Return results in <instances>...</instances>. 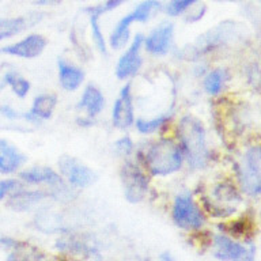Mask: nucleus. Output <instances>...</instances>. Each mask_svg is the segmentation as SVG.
Returning <instances> with one entry per match:
<instances>
[{"label":"nucleus","instance_id":"1","mask_svg":"<svg viewBox=\"0 0 261 261\" xmlns=\"http://www.w3.org/2000/svg\"><path fill=\"white\" fill-rule=\"evenodd\" d=\"M134 158L144 167L151 178L171 177L185 166L182 148L174 136H159L143 148L136 146Z\"/></svg>","mask_w":261,"mask_h":261},{"label":"nucleus","instance_id":"2","mask_svg":"<svg viewBox=\"0 0 261 261\" xmlns=\"http://www.w3.org/2000/svg\"><path fill=\"white\" fill-rule=\"evenodd\" d=\"M174 134L189 170H204L211 162V150L201 120L193 114H182L175 124Z\"/></svg>","mask_w":261,"mask_h":261},{"label":"nucleus","instance_id":"3","mask_svg":"<svg viewBox=\"0 0 261 261\" xmlns=\"http://www.w3.org/2000/svg\"><path fill=\"white\" fill-rule=\"evenodd\" d=\"M170 219L175 227L188 234H197L207 226L208 216L191 191H179L171 200Z\"/></svg>","mask_w":261,"mask_h":261},{"label":"nucleus","instance_id":"4","mask_svg":"<svg viewBox=\"0 0 261 261\" xmlns=\"http://www.w3.org/2000/svg\"><path fill=\"white\" fill-rule=\"evenodd\" d=\"M242 196L240 188L228 181L215 184L210 192L200 196V205L207 216L226 219L238 211Z\"/></svg>","mask_w":261,"mask_h":261},{"label":"nucleus","instance_id":"5","mask_svg":"<svg viewBox=\"0 0 261 261\" xmlns=\"http://www.w3.org/2000/svg\"><path fill=\"white\" fill-rule=\"evenodd\" d=\"M236 177L241 193L261 196V143L246 147L236 163Z\"/></svg>","mask_w":261,"mask_h":261},{"label":"nucleus","instance_id":"6","mask_svg":"<svg viewBox=\"0 0 261 261\" xmlns=\"http://www.w3.org/2000/svg\"><path fill=\"white\" fill-rule=\"evenodd\" d=\"M150 175L144 167L132 156L124 159L120 167L122 195L129 204H140L150 193Z\"/></svg>","mask_w":261,"mask_h":261},{"label":"nucleus","instance_id":"7","mask_svg":"<svg viewBox=\"0 0 261 261\" xmlns=\"http://www.w3.org/2000/svg\"><path fill=\"white\" fill-rule=\"evenodd\" d=\"M211 254L219 261H254L256 246L253 242H242L227 232H215L210 241Z\"/></svg>","mask_w":261,"mask_h":261},{"label":"nucleus","instance_id":"8","mask_svg":"<svg viewBox=\"0 0 261 261\" xmlns=\"http://www.w3.org/2000/svg\"><path fill=\"white\" fill-rule=\"evenodd\" d=\"M57 171L64 181L75 191H83L97 182V173L81 159L71 155H63L57 161Z\"/></svg>","mask_w":261,"mask_h":261},{"label":"nucleus","instance_id":"9","mask_svg":"<svg viewBox=\"0 0 261 261\" xmlns=\"http://www.w3.org/2000/svg\"><path fill=\"white\" fill-rule=\"evenodd\" d=\"M143 36L142 33H138L132 37L130 42L122 49L121 56L118 57L117 64L114 68V73L118 81L128 82L132 81L142 69L144 60H143Z\"/></svg>","mask_w":261,"mask_h":261},{"label":"nucleus","instance_id":"10","mask_svg":"<svg viewBox=\"0 0 261 261\" xmlns=\"http://www.w3.org/2000/svg\"><path fill=\"white\" fill-rule=\"evenodd\" d=\"M136 106H135L134 90H132V82L128 81L124 83L117 98L114 99L113 106H112V125L118 130L130 129L136 120L135 114Z\"/></svg>","mask_w":261,"mask_h":261},{"label":"nucleus","instance_id":"11","mask_svg":"<svg viewBox=\"0 0 261 261\" xmlns=\"http://www.w3.org/2000/svg\"><path fill=\"white\" fill-rule=\"evenodd\" d=\"M174 46V23L163 20L143 38V49L154 57L167 56Z\"/></svg>","mask_w":261,"mask_h":261},{"label":"nucleus","instance_id":"12","mask_svg":"<svg viewBox=\"0 0 261 261\" xmlns=\"http://www.w3.org/2000/svg\"><path fill=\"white\" fill-rule=\"evenodd\" d=\"M105 106L106 98L101 89L93 83L85 86L76 103V109L82 116V118L77 120V124L81 126L93 125L94 120L103 112Z\"/></svg>","mask_w":261,"mask_h":261},{"label":"nucleus","instance_id":"13","mask_svg":"<svg viewBox=\"0 0 261 261\" xmlns=\"http://www.w3.org/2000/svg\"><path fill=\"white\" fill-rule=\"evenodd\" d=\"M46 46H48L46 37L38 34V33H32L14 44L6 45L3 48H0V53L7 55V56L18 57V59H24V60H32V59L40 57L45 52Z\"/></svg>","mask_w":261,"mask_h":261},{"label":"nucleus","instance_id":"14","mask_svg":"<svg viewBox=\"0 0 261 261\" xmlns=\"http://www.w3.org/2000/svg\"><path fill=\"white\" fill-rule=\"evenodd\" d=\"M45 200H50V193L46 188L23 187L6 200V205L15 212H29L44 203Z\"/></svg>","mask_w":261,"mask_h":261},{"label":"nucleus","instance_id":"15","mask_svg":"<svg viewBox=\"0 0 261 261\" xmlns=\"http://www.w3.org/2000/svg\"><path fill=\"white\" fill-rule=\"evenodd\" d=\"M55 246L59 253L71 257L83 256L91 258L99 253V250L95 248V245L91 241L83 238L82 236H77V234H72V232H64L63 236L59 237Z\"/></svg>","mask_w":261,"mask_h":261},{"label":"nucleus","instance_id":"16","mask_svg":"<svg viewBox=\"0 0 261 261\" xmlns=\"http://www.w3.org/2000/svg\"><path fill=\"white\" fill-rule=\"evenodd\" d=\"M57 108V95L52 93H42L34 97L32 108L23 113V120L29 124L41 125L53 117Z\"/></svg>","mask_w":261,"mask_h":261},{"label":"nucleus","instance_id":"17","mask_svg":"<svg viewBox=\"0 0 261 261\" xmlns=\"http://www.w3.org/2000/svg\"><path fill=\"white\" fill-rule=\"evenodd\" d=\"M57 81L64 91L72 93L83 86L86 81V73L79 65L65 60L63 57L57 59Z\"/></svg>","mask_w":261,"mask_h":261},{"label":"nucleus","instance_id":"18","mask_svg":"<svg viewBox=\"0 0 261 261\" xmlns=\"http://www.w3.org/2000/svg\"><path fill=\"white\" fill-rule=\"evenodd\" d=\"M28 162V156L6 139L0 138V174L10 175L19 173Z\"/></svg>","mask_w":261,"mask_h":261},{"label":"nucleus","instance_id":"19","mask_svg":"<svg viewBox=\"0 0 261 261\" xmlns=\"http://www.w3.org/2000/svg\"><path fill=\"white\" fill-rule=\"evenodd\" d=\"M42 19L41 12H30L29 15L12 16L0 19V41L10 40L12 37L19 36L20 33L36 26Z\"/></svg>","mask_w":261,"mask_h":261},{"label":"nucleus","instance_id":"20","mask_svg":"<svg viewBox=\"0 0 261 261\" xmlns=\"http://www.w3.org/2000/svg\"><path fill=\"white\" fill-rule=\"evenodd\" d=\"M174 118V112L167 110L163 113L155 114L154 117H136L134 126L139 135L151 136V135L161 134L163 129H167L171 125Z\"/></svg>","mask_w":261,"mask_h":261},{"label":"nucleus","instance_id":"21","mask_svg":"<svg viewBox=\"0 0 261 261\" xmlns=\"http://www.w3.org/2000/svg\"><path fill=\"white\" fill-rule=\"evenodd\" d=\"M135 23L134 18L130 14H126L118 20L116 26L113 28L110 33L109 38H108V45L110 49L113 50H122L132 40V34H130V26Z\"/></svg>","mask_w":261,"mask_h":261},{"label":"nucleus","instance_id":"22","mask_svg":"<svg viewBox=\"0 0 261 261\" xmlns=\"http://www.w3.org/2000/svg\"><path fill=\"white\" fill-rule=\"evenodd\" d=\"M228 79H230V73L226 68L208 69L201 81L204 91L211 97H216L223 91Z\"/></svg>","mask_w":261,"mask_h":261},{"label":"nucleus","instance_id":"23","mask_svg":"<svg viewBox=\"0 0 261 261\" xmlns=\"http://www.w3.org/2000/svg\"><path fill=\"white\" fill-rule=\"evenodd\" d=\"M10 87L14 95L20 99H23L29 95L30 90H32V83L29 79L22 76L18 71L15 69H8L7 72L3 75V79L0 82V90L3 87Z\"/></svg>","mask_w":261,"mask_h":261},{"label":"nucleus","instance_id":"24","mask_svg":"<svg viewBox=\"0 0 261 261\" xmlns=\"http://www.w3.org/2000/svg\"><path fill=\"white\" fill-rule=\"evenodd\" d=\"M163 10L159 0H143L129 12L135 23H147Z\"/></svg>","mask_w":261,"mask_h":261},{"label":"nucleus","instance_id":"25","mask_svg":"<svg viewBox=\"0 0 261 261\" xmlns=\"http://www.w3.org/2000/svg\"><path fill=\"white\" fill-rule=\"evenodd\" d=\"M86 14H87V18H89L90 34H91L94 46L102 56H108L109 45H108V40L105 38L103 30L101 28V16L97 15V14H93V12H86Z\"/></svg>","mask_w":261,"mask_h":261},{"label":"nucleus","instance_id":"26","mask_svg":"<svg viewBox=\"0 0 261 261\" xmlns=\"http://www.w3.org/2000/svg\"><path fill=\"white\" fill-rule=\"evenodd\" d=\"M113 150L116 155H118L120 158H132L135 151H136V144H135L134 139L130 138L129 135H122L121 138H118L113 143Z\"/></svg>","mask_w":261,"mask_h":261},{"label":"nucleus","instance_id":"27","mask_svg":"<svg viewBox=\"0 0 261 261\" xmlns=\"http://www.w3.org/2000/svg\"><path fill=\"white\" fill-rule=\"evenodd\" d=\"M201 0H170L169 3L163 7L167 16L170 18H177V16L184 15L185 12L195 6L196 3H199Z\"/></svg>","mask_w":261,"mask_h":261},{"label":"nucleus","instance_id":"28","mask_svg":"<svg viewBox=\"0 0 261 261\" xmlns=\"http://www.w3.org/2000/svg\"><path fill=\"white\" fill-rule=\"evenodd\" d=\"M129 0H105L103 3L97 4V6H90V7L85 8V12H93V14H97V15L102 16L108 14L110 11H114L117 10L118 7H121L122 4L128 3Z\"/></svg>","mask_w":261,"mask_h":261},{"label":"nucleus","instance_id":"29","mask_svg":"<svg viewBox=\"0 0 261 261\" xmlns=\"http://www.w3.org/2000/svg\"><path fill=\"white\" fill-rule=\"evenodd\" d=\"M23 187H26L19 178H6L0 179V201L7 200L12 193L19 191Z\"/></svg>","mask_w":261,"mask_h":261},{"label":"nucleus","instance_id":"30","mask_svg":"<svg viewBox=\"0 0 261 261\" xmlns=\"http://www.w3.org/2000/svg\"><path fill=\"white\" fill-rule=\"evenodd\" d=\"M205 12H207V6L204 3H196L195 6H192L189 10H188L185 14H184V19L187 23H196V22H199L204 18L205 15Z\"/></svg>","mask_w":261,"mask_h":261},{"label":"nucleus","instance_id":"31","mask_svg":"<svg viewBox=\"0 0 261 261\" xmlns=\"http://www.w3.org/2000/svg\"><path fill=\"white\" fill-rule=\"evenodd\" d=\"M0 249L6 252H14V250H22L23 244L12 237H0Z\"/></svg>","mask_w":261,"mask_h":261},{"label":"nucleus","instance_id":"32","mask_svg":"<svg viewBox=\"0 0 261 261\" xmlns=\"http://www.w3.org/2000/svg\"><path fill=\"white\" fill-rule=\"evenodd\" d=\"M249 83L257 90H261V64H253L248 71Z\"/></svg>","mask_w":261,"mask_h":261},{"label":"nucleus","instance_id":"33","mask_svg":"<svg viewBox=\"0 0 261 261\" xmlns=\"http://www.w3.org/2000/svg\"><path fill=\"white\" fill-rule=\"evenodd\" d=\"M0 116L7 120H11V121H15V120H23V113H20L15 108H12L11 105H0Z\"/></svg>","mask_w":261,"mask_h":261},{"label":"nucleus","instance_id":"34","mask_svg":"<svg viewBox=\"0 0 261 261\" xmlns=\"http://www.w3.org/2000/svg\"><path fill=\"white\" fill-rule=\"evenodd\" d=\"M23 250V249H22ZM22 250H14V252H8L7 257L4 261H22L23 257H22Z\"/></svg>","mask_w":261,"mask_h":261},{"label":"nucleus","instance_id":"35","mask_svg":"<svg viewBox=\"0 0 261 261\" xmlns=\"http://www.w3.org/2000/svg\"><path fill=\"white\" fill-rule=\"evenodd\" d=\"M158 261H175V257L170 250H163L158 254Z\"/></svg>","mask_w":261,"mask_h":261},{"label":"nucleus","instance_id":"36","mask_svg":"<svg viewBox=\"0 0 261 261\" xmlns=\"http://www.w3.org/2000/svg\"><path fill=\"white\" fill-rule=\"evenodd\" d=\"M59 2H61V0H37L36 4H38V6H55Z\"/></svg>","mask_w":261,"mask_h":261},{"label":"nucleus","instance_id":"37","mask_svg":"<svg viewBox=\"0 0 261 261\" xmlns=\"http://www.w3.org/2000/svg\"><path fill=\"white\" fill-rule=\"evenodd\" d=\"M90 260H91V261H105V258L101 256V253H98V254H95V256L91 257Z\"/></svg>","mask_w":261,"mask_h":261},{"label":"nucleus","instance_id":"38","mask_svg":"<svg viewBox=\"0 0 261 261\" xmlns=\"http://www.w3.org/2000/svg\"><path fill=\"white\" fill-rule=\"evenodd\" d=\"M0 2H2V0H0Z\"/></svg>","mask_w":261,"mask_h":261}]
</instances>
